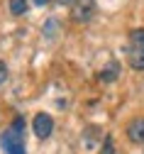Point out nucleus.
Wrapping results in <instances>:
<instances>
[{"instance_id":"obj_1","label":"nucleus","mask_w":144,"mask_h":154,"mask_svg":"<svg viewBox=\"0 0 144 154\" xmlns=\"http://www.w3.org/2000/svg\"><path fill=\"white\" fill-rule=\"evenodd\" d=\"M127 61L134 71H144V27H134L130 32V49Z\"/></svg>"},{"instance_id":"obj_2","label":"nucleus","mask_w":144,"mask_h":154,"mask_svg":"<svg viewBox=\"0 0 144 154\" xmlns=\"http://www.w3.org/2000/svg\"><path fill=\"white\" fill-rule=\"evenodd\" d=\"M0 144L5 154H25V132L10 125L0 137Z\"/></svg>"},{"instance_id":"obj_3","label":"nucleus","mask_w":144,"mask_h":154,"mask_svg":"<svg viewBox=\"0 0 144 154\" xmlns=\"http://www.w3.org/2000/svg\"><path fill=\"white\" fill-rule=\"evenodd\" d=\"M93 15H95V0H76L71 5V20L78 25L90 22Z\"/></svg>"},{"instance_id":"obj_4","label":"nucleus","mask_w":144,"mask_h":154,"mask_svg":"<svg viewBox=\"0 0 144 154\" xmlns=\"http://www.w3.org/2000/svg\"><path fill=\"white\" fill-rule=\"evenodd\" d=\"M32 130L39 140H49L51 137V132H54V120H51V115L49 112H37L34 115V120H32Z\"/></svg>"},{"instance_id":"obj_5","label":"nucleus","mask_w":144,"mask_h":154,"mask_svg":"<svg viewBox=\"0 0 144 154\" xmlns=\"http://www.w3.org/2000/svg\"><path fill=\"white\" fill-rule=\"evenodd\" d=\"M127 137L134 144H144V118H134L127 125Z\"/></svg>"},{"instance_id":"obj_6","label":"nucleus","mask_w":144,"mask_h":154,"mask_svg":"<svg viewBox=\"0 0 144 154\" xmlns=\"http://www.w3.org/2000/svg\"><path fill=\"white\" fill-rule=\"evenodd\" d=\"M117 73H120V66H117L115 61H110L105 69L100 71V81H103V83H110V81H115V79H117Z\"/></svg>"},{"instance_id":"obj_7","label":"nucleus","mask_w":144,"mask_h":154,"mask_svg":"<svg viewBox=\"0 0 144 154\" xmlns=\"http://www.w3.org/2000/svg\"><path fill=\"white\" fill-rule=\"evenodd\" d=\"M10 12H12L15 17L25 15V12H27V0H10Z\"/></svg>"},{"instance_id":"obj_8","label":"nucleus","mask_w":144,"mask_h":154,"mask_svg":"<svg viewBox=\"0 0 144 154\" xmlns=\"http://www.w3.org/2000/svg\"><path fill=\"white\" fill-rule=\"evenodd\" d=\"M100 154H115V147H112V137H110V134L103 140V152H100Z\"/></svg>"},{"instance_id":"obj_9","label":"nucleus","mask_w":144,"mask_h":154,"mask_svg":"<svg viewBox=\"0 0 144 154\" xmlns=\"http://www.w3.org/2000/svg\"><path fill=\"white\" fill-rule=\"evenodd\" d=\"M5 81H8V66L5 61H0V86H5Z\"/></svg>"},{"instance_id":"obj_10","label":"nucleus","mask_w":144,"mask_h":154,"mask_svg":"<svg viewBox=\"0 0 144 154\" xmlns=\"http://www.w3.org/2000/svg\"><path fill=\"white\" fill-rule=\"evenodd\" d=\"M47 3H49V0H34V5H39V8H44Z\"/></svg>"},{"instance_id":"obj_11","label":"nucleus","mask_w":144,"mask_h":154,"mask_svg":"<svg viewBox=\"0 0 144 154\" xmlns=\"http://www.w3.org/2000/svg\"><path fill=\"white\" fill-rule=\"evenodd\" d=\"M61 3H64V5H73V3H76V0H61Z\"/></svg>"}]
</instances>
